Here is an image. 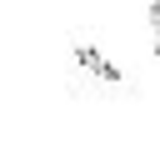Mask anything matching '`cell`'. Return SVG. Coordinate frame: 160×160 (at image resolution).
<instances>
[{
	"label": "cell",
	"instance_id": "cell-1",
	"mask_svg": "<svg viewBox=\"0 0 160 160\" xmlns=\"http://www.w3.org/2000/svg\"><path fill=\"white\" fill-rule=\"evenodd\" d=\"M80 65H85V70H90L95 80H120V70H115V65H110L105 55H95L90 45H80Z\"/></svg>",
	"mask_w": 160,
	"mask_h": 160
},
{
	"label": "cell",
	"instance_id": "cell-2",
	"mask_svg": "<svg viewBox=\"0 0 160 160\" xmlns=\"http://www.w3.org/2000/svg\"><path fill=\"white\" fill-rule=\"evenodd\" d=\"M150 35H155V55H160V0L150 5Z\"/></svg>",
	"mask_w": 160,
	"mask_h": 160
}]
</instances>
